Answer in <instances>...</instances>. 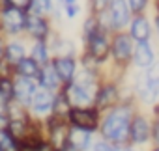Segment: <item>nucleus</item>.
<instances>
[{"label": "nucleus", "mask_w": 159, "mask_h": 151, "mask_svg": "<svg viewBox=\"0 0 159 151\" xmlns=\"http://www.w3.org/2000/svg\"><path fill=\"white\" fill-rule=\"evenodd\" d=\"M99 132L109 142H114V144L124 142L127 138V132H129V110L125 106L112 110L105 118V121L101 123Z\"/></svg>", "instance_id": "f257e3e1"}, {"label": "nucleus", "mask_w": 159, "mask_h": 151, "mask_svg": "<svg viewBox=\"0 0 159 151\" xmlns=\"http://www.w3.org/2000/svg\"><path fill=\"white\" fill-rule=\"evenodd\" d=\"M26 15H28V11L0 4V36H4L6 39L25 37Z\"/></svg>", "instance_id": "f03ea898"}, {"label": "nucleus", "mask_w": 159, "mask_h": 151, "mask_svg": "<svg viewBox=\"0 0 159 151\" xmlns=\"http://www.w3.org/2000/svg\"><path fill=\"white\" fill-rule=\"evenodd\" d=\"M52 105H54V93L38 86V90L34 92V95H32L26 108H28V114H30L32 119L45 121L52 114Z\"/></svg>", "instance_id": "7ed1b4c3"}, {"label": "nucleus", "mask_w": 159, "mask_h": 151, "mask_svg": "<svg viewBox=\"0 0 159 151\" xmlns=\"http://www.w3.org/2000/svg\"><path fill=\"white\" fill-rule=\"evenodd\" d=\"M52 34V23L49 17L41 15H26V24H25V39L28 41H47L49 36Z\"/></svg>", "instance_id": "20e7f679"}, {"label": "nucleus", "mask_w": 159, "mask_h": 151, "mask_svg": "<svg viewBox=\"0 0 159 151\" xmlns=\"http://www.w3.org/2000/svg\"><path fill=\"white\" fill-rule=\"evenodd\" d=\"M67 125L86 129V131H96L99 127V112L96 106L90 108H71L67 114Z\"/></svg>", "instance_id": "39448f33"}, {"label": "nucleus", "mask_w": 159, "mask_h": 151, "mask_svg": "<svg viewBox=\"0 0 159 151\" xmlns=\"http://www.w3.org/2000/svg\"><path fill=\"white\" fill-rule=\"evenodd\" d=\"M62 92H64V95H66L71 108H90V106H94L96 93L83 88V86H79V84H75V82L66 84L62 88Z\"/></svg>", "instance_id": "423d86ee"}, {"label": "nucleus", "mask_w": 159, "mask_h": 151, "mask_svg": "<svg viewBox=\"0 0 159 151\" xmlns=\"http://www.w3.org/2000/svg\"><path fill=\"white\" fill-rule=\"evenodd\" d=\"M51 65H52V69L56 71V75H58L62 86L69 84V82L75 79L77 71H79V62H77L75 56H52Z\"/></svg>", "instance_id": "0eeeda50"}, {"label": "nucleus", "mask_w": 159, "mask_h": 151, "mask_svg": "<svg viewBox=\"0 0 159 151\" xmlns=\"http://www.w3.org/2000/svg\"><path fill=\"white\" fill-rule=\"evenodd\" d=\"M84 41H86V56L90 60H94L98 63V62L107 58V54H109V41H107V36H105L103 28H99L96 34H92Z\"/></svg>", "instance_id": "6e6552de"}, {"label": "nucleus", "mask_w": 159, "mask_h": 151, "mask_svg": "<svg viewBox=\"0 0 159 151\" xmlns=\"http://www.w3.org/2000/svg\"><path fill=\"white\" fill-rule=\"evenodd\" d=\"M25 56H28V43L25 37H11L6 39V49H4V65L10 69L19 63Z\"/></svg>", "instance_id": "1a4fd4ad"}, {"label": "nucleus", "mask_w": 159, "mask_h": 151, "mask_svg": "<svg viewBox=\"0 0 159 151\" xmlns=\"http://www.w3.org/2000/svg\"><path fill=\"white\" fill-rule=\"evenodd\" d=\"M38 90V82L32 80V79H25V77H15L13 75V97L11 101L23 105V106H28L34 92Z\"/></svg>", "instance_id": "9d476101"}, {"label": "nucleus", "mask_w": 159, "mask_h": 151, "mask_svg": "<svg viewBox=\"0 0 159 151\" xmlns=\"http://www.w3.org/2000/svg\"><path fill=\"white\" fill-rule=\"evenodd\" d=\"M159 90V63L148 71L146 77H142L139 80V92L142 95V99L146 103H152L155 99V93Z\"/></svg>", "instance_id": "9b49d317"}, {"label": "nucleus", "mask_w": 159, "mask_h": 151, "mask_svg": "<svg viewBox=\"0 0 159 151\" xmlns=\"http://www.w3.org/2000/svg\"><path fill=\"white\" fill-rule=\"evenodd\" d=\"M67 145H71L77 151H88L94 145V132L86 131V129H79V127H71L69 125Z\"/></svg>", "instance_id": "f8f14e48"}, {"label": "nucleus", "mask_w": 159, "mask_h": 151, "mask_svg": "<svg viewBox=\"0 0 159 151\" xmlns=\"http://www.w3.org/2000/svg\"><path fill=\"white\" fill-rule=\"evenodd\" d=\"M109 21L111 28H122L129 21V8L125 0H111L109 2Z\"/></svg>", "instance_id": "ddd939ff"}, {"label": "nucleus", "mask_w": 159, "mask_h": 151, "mask_svg": "<svg viewBox=\"0 0 159 151\" xmlns=\"http://www.w3.org/2000/svg\"><path fill=\"white\" fill-rule=\"evenodd\" d=\"M36 82H38L39 88H43V90H47V92H52V93H58V92L64 88L62 82H60V79H58V75H56V71L52 69L51 63H49V65H43V67L39 69V75H38Z\"/></svg>", "instance_id": "4468645a"}, {"label": "nucleus", "mask_w": 159, "mask_h": 151, "mask_svg": "<svg viewBox=\"0 0 159 151\" xmlns=\"http://www.w3.org/2000/svg\"><path fill=\"white\" fill-rule=\"evenodd\" d=\"M28 56L39 65H49L51 60H52V54H51V49L47 45V41H30L28 43Z\"/></svg>", "instance_id": "2eb2a0df"}, {"label": "nucleus", "mask_w": 159, "mask_h": 151, "mask_svg": "<svg viewBox=\"0 0 159 151\" xmlns=\"http://www.w3.org/2000/svg\"><path fill=\"white\" fill-rule=\"evenodd\" d=\"M39 65L30 58V56H25L19 63H15L11 67V73L15 75V77H25V79H32L36 80L38 79V75H39Z\"/></svg>", "instance_id": "dca6fc26"}, {"label": "nucleus", "mask_w": 159, "mask_h": 151, "mask_svg": "<svg viewBox=\"0 0 159 151\" xmlns=\"http://www.w3.org/2000/svg\"><path fill=\"white\" fill-rule=\"evenodd\" d=\"M116 101H118V90L114 86H101L96 92L94 106L96 108H107V106H111Z\"/></svg>", "instance_id": "f3484780"}, {"label": "nucleus", "mask_w": 159, "mask_h": 151, "mask_svg": "<svg viewBox=\"0 0 159 151\" xmlns=\"http://www.w3.org/2000/svg\"><path fill=\"white\" fill-rule=\"evenodd\" d=\"M112 54L116 60H127L131 54V41L125 34H120L112 41Z\"/></svg>", "instance_id": "a211bd4d"}, {"label": "nucleus", "mask_w": 159, "mask_h": 151, "mask_svg": "<svg viewBox=\"0 0 159 151\" xmlns=\"http://www.w3.org/2000/svg\"><path fill=\"white\" fill-rule=\"evenodd\" d=\"M131 36L139 43H146L148 41V37H150V26H148V21L144 17H137L131 23Z\"/></svg>", "instance_id": "6ab92c4d"}, {"label": "nucleus", "mask_w": 159, "mask_h": 151, "mask_svg": "<svg viewBox=\"0 0 159 151\" xmlns=\"http://www.w3.org/2000/svg\"><path fill=\"white\" fill-rule=\"evenodd\" d=\"M30 123H32V119H28V121H8V132L17 140V142H25L26 140V136H28V131H30Z\"/></svg>", "instance_id": "aec40b11"}, {"label": "nucleus", "mask_w": 159, "mask_h": 151, "mask_svg": "<svg viewBox=\"0 0 159 151\" xmlns=\"http://www.w3.org/2000/svg\"><path fill=\"white\" fill-rule=\"evenodd\" d=\"M129 127H131V138L135 142H139V144L146 142V138L150 134V127H148V123H146L144 118H135Z\"/></svg>", "instance_id": "412c9836"}, {"label": "nucleus", "mask_w": 159, "mask_h": 151, "mask_svg": "<svg viewBox=\"0 0 159 151\" xmlns=\"http://www.w3.org/2000/svg\"><path fill=\"white\" fill-rule=\"evenodd\" d=\"M6 116H8V121H28V119H32L30 114H28V108L19 105V103H15V101H11L8 105Z\"/></svg>", "instance_id": "4be33fe9"}, {"label": "nucleus", "mask_w": 159, "mask_h": 151, "mask_svg": "<svg viewBox=\"0 0 159 151\" xmlns=\"http://www.w3.org/2000/svg\"><path fill=\"white\" fill-rule=\"evenodd\" d=\"M135 62L140 67H146L153 62V50L148 43H139V47L135 50Z\"/></svg>", "instance_id": "5701e85b"}, {"label": "nucleus", "mask_w": 159, "mask_h": 151, "mask_svg": "<svg viewBox=\"0 0 159 151\" xmlns=\"http://www.w3.org/2000/svg\"><path fill=\"white\" fill-rule=\"evenodd\" d=\"M52 6H54L52 0H32L30 8H28V13L41 15V17H49L51 11H52Z\"/></svg>", "instance_id": "b1692460"}, {"label": "nucleus", "mask_w": 159, "mask_h": 151, "mask_svg": "<svg viewBox=\"0 0 159 151\" xmlns=\"http://www.w3.org/2000/svg\"><path fill=\"white\" fill-rule=\"evenodd\" d=\"M0 149L2 151H21V142H17L8 129H0Z\"/></svg>", "instance_id": "393cba45"}, {"label": "nucleus", "mask_w": 159, "mask_h": 151, "mask_svg": "<svg viewBox=\"0 0 159 151\" xmlns=\"http://www.w3.org/2000/svg\"><path fill=\"white\" fill-rule=\"evenodd\" d=\"M60 11L66 19H75L81 13V2L79 0H62L60 2Z\"/></svg>", "instance_id": "a878e982"}, {"label": "nucleus", "mask_w": 159, "mask_h": 151, "mask_svg": "<svg viewBox=\"0 0 159 151\" xmlns=\"http://www.w3.org/2000/svg\"><path fill=\"white\" fill-rule=\"evenodd\" d=\"M30 2L32 0H2V6H10V8H15V10H23V11H28L30 8Z\"/></svg>", "instance_id": "bb28decb"}, {"label": "nucleus", "mask_w": 159, "mask_h": 151, "mask_svg": "<svg viewBox=\"0 0 159 151\" xmlns=\"http://www.w3.org/2000/svg\"><path fill=\"white\" fill-rule=\"evenodd\" d=\"M109 2L111 0H90V8H92V11L94 13H103L105 11V8L109 6Z\"/></svg>", "instance_id": "cd10ccee"}, {"label": "nucleus", "mask_w": 159, "mask_h": 151, "mask_svg": "<svg viewBox=\"0 0 159 151\" xmlns=\"http://www.w3.org/2000/svg\"><path fill=\"white\" fill-rule=\"evenodd\" d=\"M127 2H129V8L133 11H142L146 6V0H127Z\"/></svg>", "instance_id": "c85d7f7f"}, {"label": "nucleus", "mask_w": 159, "mask_h": 151, "mask_svg": "<svg viewBox=\"0 0 159 151\" xmlns=\"http://www.w3.org/2000/svg\"><path fill=\"white\" fill-rule=\"evenodd\" d=\"M10 103H11V99H8V97H4L2 93H0V116H6Z\"/></svg>", "instance_id": "c756f323"}, {"label": "nucleus", "mask_w": 159, "mask_h": 151, "mask_svg": "<svg viewBox=\"0 0 159 151\" xmlns=\"http://www.w3.org/2000/svg\"><path fill=\"white\" fill-rule=\"evenodd\" d=\"M92 151H114V149L109 144H105V142H98V144L92 145Z\"/></svg>", "instance_id": "7c9ffc66"}, {"label": "nucleus", "mask_w": 159, "mask_h": 151, "mask_svg": "<svg viewBox=\"0 0 159 151\" xmlns=\"http://www.w3.org/2000/svg\"><path fill=\"white\" fill-rule=\"evenodd\" d=\"M4 49H6V37L0 36V65L4 63Z\"/></svg>", "instance_id": "2f4dec72"}, {"label": "nucleus", "mask_w": 159, "mask_h": 151, "mask_svg": "<svg viewBox=\"0 0 159 151\" xmlns=\"http://www.w3.org/2000/svg\"><path fill=\"white\" fill-rule=\"evenodd\" d=\"M8 127V116H0V129Z\"/></svg>", "instance_id": "473e14b6"}, {"label": "nucleus", "mask_w": 159, "mask_h": 151, "mask_svg": "<svg viewBox=\"0 0 159 151\" xmlns=\"http://www.w3.org/2000/svg\"><path fill=\"white\" fill-rule=\"evenodd\" d=\"M153 136H155V140L159 142V123L155 125V131H153Z\"/></svg>", "instance_id": "72a5a7b5"}, {"label": "nucleus", "mask_w": 159, "mask_h": 151, "mask_svg": "<svg viewBox=\"0 0 159 151\" xmlns=\"http://www.w3.org/2000/svg\"><path fill=\"white\" fill-rule=\"evenodd\" d=\"M157 30H159V17H157Z\"/></svg>", "instance_id": "f704fd0d"}, {"label": "nucleus", "mask_w": 159, "mask_h": 151, "mask_svg": "<svg viewBox=\"0 0 159 151\" xmlns=\"http://www.w3.org/2000/svg\"><path fill=\"white\" fill-rule=\"evenodd\" d=\"M114 151H120V149H114ZM122 151H127V149H122Z\"/></svg>", "instance_id": "c9c22d12"}, {"label": "nucleus", "mask_w": 159, "mask_h": 151, "mask_svg": "<svg viewBox=\"0 0 159 151\" xmlns=\"http://www.w3.org/2000/svg\"><path fill=\"white\" fill-rule=\"evenodd\" d=\"M155 151H159V147H157V149H155Z\"/></svg>", "instance_id": "e433bc0d"}, {"label": "nucleus", "mask_w": 159, "mask_h": 151, "mask_svg": "<svg viewBox=\"0 0 159 151\" xmlns=\"http://www.w3.org/2000/svg\"><path fill=\"white\" fill-rule=\"evenodd\" d=\"M0 2H2V0H0Z\"/></svg>", "instance_id": "4c0bfd02"}, {"label": "nucleus", "mask_w": 159, "mask_h": 151, "mask_svg": "<svg viewBox=\"0 0 159 151\" xmlns=\"http://www.w3.org/2000/svg\"><path fill=\"white\" fill-rule=\"evenodd\" d=\"M0 151H2V149H0Z\"/></svg>", "instance_id": "58836bf2"}]
</instances>
